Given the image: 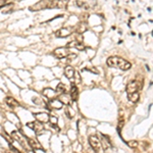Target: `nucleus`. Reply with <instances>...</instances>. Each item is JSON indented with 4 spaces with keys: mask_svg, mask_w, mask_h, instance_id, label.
<instances>
[{
    "mask_svg": "<svg viewBox=\"0 0 153 153\" xmlns=\"http://www.w3.org/2000/svg\"><path fill=\"white\" fill-rule=\"evenodd\" d=\"M66 5L68 0H41L35 5L30 7V9L33 11H39L49 8H65Z\"/></svg>",
    "mask_w": 153,
    "mask_h": 153,
    "instance_id": "nucleus-1",
    "label": "nucleus"
},
{
    "mask_svg": "<svg viewBox=\"0 0 153 153\" xmlns=\"http://www.w3.org/2000/svg\"><path fill=\"white\" fill-rule=\"evenodd\" d=\"M106 63L110 68H117L122 71H128L132 66V65H131L129 61L120 57V56H110V57H108Z\"/></svg>",
    "mask_w": 153,
    "mask_h": 153,
    "instance_id": "nucleus-2",
    "label": "nucleus"
},
{
    "mask_svg": "<svg viewBox=\"0 0 153 153\" xmlns=\"http://www.w3.org/2000/svg\"><path fill=\"white\" fill-rule=\"evenodd\" d=\"M65 75L68 80L71 81L74 85H78V84L81 83V76L79 74L78 71H76L74 68L71 66L68 65L66 68H65Z\"/></svg>",
    "mask_w": 153,
    "mask_h": 153,
    "instance_id": "nucleus-3",
    "label": "nucleus"
},
{
    "mask_svg": "<svg viewBox=\"0 0 153 153\" xmlns=\"http://www.w3.org/2000/svg\"><path fill=\"white\" fill-rule=\"evenodd\" d=\"M53 55L55 56L56 58L58 59H62V58H68L71 60L73 58L76 57V54L73 53L68 50V48L66 47H60V48H56L55 50L53 51Z\"/></svg>",
    "mask_w": 153,
    "mask_h": 153,
    "instance_id": "nucleus-4",
    "label": "nucleus"
},
{
    "mask_svg": "<svg viewBox=\"0 0 153 153\" xmlns=\"http://www.w3.org/2000/svg\"><path fill=\"white\" fill-rule=\"evenodd\" d=\"M89 143H90L91 147L94 149V151L96 153H103L102 152V145H101L100 139L97 136H90L89 137Z\"/></svg>",
    "mask_w": 153,
    "mask_h": 153,
    "instance_id": "nucleus-5",
    "label": "nucleus"
},
{
    "mask_svg": "<svg viewBox=\"0 0 153 153\" xmlns=\"http://www.w3.org/2000/svg\"><path fill=\"white\" fill-rule=\"evenodd\" d=\"M75 31H76V29L74 28V27H65V28L59 29L55 33V36L57 37V38H65V37L71 36Z\"/></svg>",
    "mask_w": 153,
    "mask_h": 153,
    "instance_id": "nucleus-6",
    "label": "nucleus"
},
{
    "mask_svg": "<svg viewBox=\"0 0 153 153\" xmlns=\"http://www.w3.org/2000/svg\"><path fill=\"white\" fill-rule=\"evenodd\" d=\"M11 137L13 138L14 140L19 141V143L24 148H27V144H28V143H27V139L19 132H18V131H14V132H12L11 133Z\"/></svg>",
    "mask_w": 153,
    "mask_h": 153,
    "instance_id": "nucleus-7",
    "label": "nucleus"
},
{
    "mask_svg": "<svg viewBox=\"0 0 153 153\" xmlns=\"http://www.w3.org/2000/svg\"><path fill=\"white\" fill-rule=\"evenodd\" d=\"M27 127H29L31 130H33L34 132L37 133L38 135H40L42 131H44V126L39 122H31L27 124Z\"/></svg>",
    "mask_w": 153,
    "mask_h": 153,
    "instance_id": "nucleus-8",
    "label": "nucleus"
},
{
    "mask_svg": "<svg viewBox=\"0 0 153 153\" xmlns=\"http://www.w3.org/2000/svg\"><path fill=\"white\" fill-rule=\"evenodd\" d=\"M141 88V83L138 82V81H132L127 85V92L129 93H135L138 92V90Z\"/></svg>",
    "mask_w": 153,
    "mask_h": 153,
    "instance_id": "nucleus-9",
    "label": "nucleus"
},
{
    "mask_svg": "<svg viewBox=\"0 0 153 153\" xmlns=\"http://www.w3.org/2000/svg\"><path fill=\"white\" fill-rule=\"evenodd\" d=\"M34 117H36V120H38L39 123H41V124H45V123L49 122V115L47 113L45 112H39V113H35L34 114Z\"/></svg>",
    "mask_w": 153,
    "mask_h": 153,
    "instance_id": "nucleus-10",
    "label": "nucleus"
},
{
    "mask_svg": "<svg viewBox=\"0 0 153 153\" xmlns=\"http://www.w3.org/2000/svg\"><path fill=\"white\" fill-rule=\"evenodd\" d=\"M48 104L50 106L51 109H60L63 106V103L59 99H53V100L48 101Z\"/></svg>",
    "mask_w": 153,
    "mask_h": 153,
    "instance_id": "nucleus-11",
    "label": "nucleus"
},
{
    "mask_svg": "<svg viewBox=\"0 0 153 153\" xmlns=\"http://www.w3.org/2000/svg\"><path fill=\"white\" fill-rule=\"evenodd\" d=\"M66 48H76L78 50H84L85 49V45L81 42H78V41H71L70 43L68 44Z\"/></svg>",
    "mask_w": 153,
    "mask_h": 153,
    "instance_id": "nucleus-12",
    "label": "nucleus"
},
{
    "mask_svg": "<svg viewBox=\"0 0 153 153\" xmlns=\"http://www.w3.org/2000/svg\"><path fill=\"white\" fill-rule=\"evenodd\" d=\"M28 144L29 146L31 148H33V149H42V145L39 143L37 140L35 139H31V138H28Z\"/></svg>",
    "mask_w": 153,
    "mask_h": 153,
    "instance_id": "nucleus-13",
    "label": "nucleus"
},
{
    "mask_svg": "<svg viewBox=\"0 0 153 153\" xmlns=\"http://www.w3.org/2000/svg\"><path fill=\"white\" fill-rule=\"evenodd\" d=\"M56 94H57V93H55V91L52 90V89H50V88H46L43 90V95L46 96V97L49 98V99L54 98L56 96Z\"/></svg>",
    "mask_w": 153,
    "mask_h": 153,
    "instance_id": "nucleus-14",
    "label": "nucleus"
},
{
    "mask_svg": "<svg viewBox=\"0 0 153 153\" xmlns=\"http://www.w3.org/2000/svg\"><path fill=\"white\" fill-rule=\"evenodd\" d=\"M139 97H140V95H139V93H138V92L129 93V94H128V99H129L131 102H133V103L137 102V101L139 100Z\"/></svg>",
    "mask_w": 153,
    "mask_h": 153,
    "instance_id": "nucleus-15",
    "label": "nucleus"
},
{
    "mask_svg": "<svg viewBox=\"0 0 153 153\" xmlns=\"http://www.w3.org/2000/svg\"><path fill=\"white\" fill-rule=\"evenodd\" d=\"M78 96H79V91H78V88L76 87L75 85L71 87V100H76L78 99Z\"/></svg>",
    "mask_w": 153,
    "mask_h": 153,
    "instance_id": "nucleus-16",
    "label": "nucleus"
},
{
    "mask_svg": "<svg viewBox=\"0 0 153 153\" xmlns=\"http://www.w3.org/2000/svg\"><path fill=\"white\" fill-rule=\"evenodd\" d=\"M5 101H6V103L8 104L10 107H16V106H19V103L16 101L14 98H12V97H6L5 98Z\"/></svg>",
    "mask_w": 153,
    "mask_h": 153,
    "instance_id": "nucleus-17",
    "label": "nucleus"
},
{
    "mask_svg": "<svg viewBox=\"0 0 153 153\" xmlns=\"http://www.w3.org/2000/svg\"><path fill=\"white\" fill-rule=\"evenodd\" d=\"M65 90H66V87H65V84H62V83H59L57 85V87H56V93L59 95L65 93Z\"/></svg>",
    "mask_w": 153,
    "mask_h": 153,
    "instance_id": "nucleus-18",
    "label": "nucleus"
},
{
    "mask_svg": "<svg viewBox=\"0 0 153 153\" xmlns=\"http://www.w3.org/2000/svg\"><path fill=\"white\" fill-rule=\"evenodd\" d=\"M65 113H66V115H68V118H73L76 115V111L73 109V108L71 107V106H68V107H66Z\"/></svg>",
    "mask_w": 153,
    "mask_h": 153,
    "instance_id": "nucleus-19",
    "label": "nucleus"
},
{
    "mask_svg": "<svg viewBox=\"0 0 153 153\" xmlns=\"http://www.w3.org/2000/svg\"><path fill=\"white\" fill-rule=\"evenodd\" d=\"M49 120H50L51 123H53V127H55L56 123H57V118H56L55 117H49Z\"/></svg>",
    "mask_w": 153,
    "mask_h": 153,
    "instance_id": "nucleus-20",
    "label": "nucleus"
},
{
    "mask_svg": "<svg viewBox=\"0 0 153 153\" xmlns=\"http://www.w3.org/2000/svg\"><path fill=\"white\" fill-rule=\"evenodd\" d=\"M128 144H129L130 147H134V148L138 146V143L136 141H130V142H128Z\"/></svg>",
    "mask_w": 153,
    "mask_h": 153,
    "instance_id": "nucleus-21",
    "label": "nucleus"
},
{
    "mask_svg": "<svg viewBox=\"0 0 153 153\" xmlns=\"http://www.w3.org/2000/svg\"><path fill=\"white\" fill-rule=\"evenodd\" d=\"M1 2H2V0H0V3H1Z\"/></svg>",
    "mask_w": 153,
    "mask_h": 153,
    "instance_id": "nucleus-22",
    "label": "nucleus"
}]
</instances>
